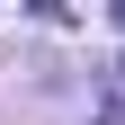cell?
Returning a JSON list of instances; mask_svg holds the SVG:
<instances>
[{
	"instance_id": "cell-1",
	"label": "cell",
	"mask_w": 125,
	"mask_h": 125,
	"mask_svg": "<svg viewBox=\"0 0 125 125\" xmlns=\"http://www.w3.org/2000/svg\"><path fill=\"white\" fill-rule=\"evenodd\" d=\"M116 27H125V9H116Z\"/></svg>"
}]
</instances>
